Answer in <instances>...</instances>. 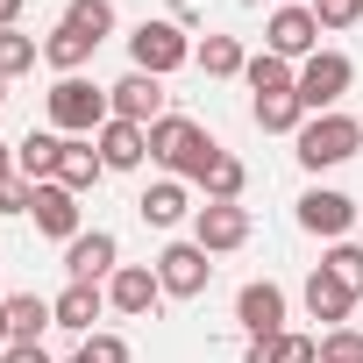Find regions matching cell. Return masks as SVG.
<instances>
[{"label":"cell","mask_w":363,"mask_h":363,"mask_svg":"<svg viewBox=\"0 0 363 363\" xmlns=\"http://www.w3.org/2000/svg\"><path fill=\"white\" fill-rule=\"evenodd\" d=\"M150 157L171 164V178H207L214 157H221V143H214L200 121H186V114H164V121L150 128Z\"/></svg>","instance_id":"cell-1"},{"label":"cell","mask_w":363,"mask_h":363,"mask_svg":"<svg viewBox=\"0 0 363 363\" xmlns=\"http://www.w3.org/2000/svg\"><path fill=\"white\" fill-rule=\"evenodd\" d=\"M356 150H363V121L356 114H313V121H299V164L306 171H335Z\"/></svg>","instance_id":"cell-2"},{"label":"cell","mask_w":363,"mask_h":363,"mask_svg":"<svg viewBox=\"0 0 363 363\" xmlns=\"http://www.w3.org/2000/svg\"><path fill=\"white\" fill-rule=\"evenodd\" d=\"M107 121H114V107L93 79H57L50 86V128L57 135H100Z\"/></svg>","instance_id":"cell-3"},{"label":"cell","mask_w":363,"mask_h":363,"mask_svg":"<svg viewBox=\"0 0 363 363\" xmlns=\"http://www.w3.org/2000/svg\"><path fill=\"white\" fill-rule=\"evenodd\" d=\"M128 57H135V72L171 79L178 65L193 57V43H186V29H178V22H135V29H128Z\"/></svg>","instance_id":"cell-4"},{"label":"cell","mask_w":363,"mask_h":363,"mask_svg":"<svg viewBox=\"0 0 363 363\" xmlns=\"http://www.w3.org/2000/svg\"><path fill=\"white\" fill-rule=\"evenodd\" d=\"M349 79H356V72H349L342 50H313V57L299 65V107H306V114H335V100L349 93Z\"/></svg>","instance_id":"cell-5"},{"label":"cell","mask_w":363,"mask_h":363,"mask_svg":"<svg viewBox=\"0 0 363 363\" xmlns=\"http://www.w3.org/2000/svg\"><path fill=\"white\" fill-rule=\"evenodd\" d=\"M193 242H200L207 257L242 250V242H250V207H242V200H207V207L193 214Z\"/></svg>","instance_id":"cell-6"},{"label":"cell","mask_w":363,"mask_h":363,"mask_svg":"<svg viewBox=\"0 0 363 363\" xmlns=\"http://www.w3.org/2000/svg\"><path fill=\"white\" fill-rule=\"evenodd\" d=\"M107 107H114V121L157 128V121H164V79H150V72H128V79H114V86H107Z\"/></svg>","instance_id":"cell-7"},{"label":"cell","mask_w":363,"mask_h":363,"mask_svg":"<svg viewBox=\"0 0 363 363\" xmlns=\"http://www.w3.org/2000/svg\"><path fill=\"white\" fill-rule=\"evenodd\" d=\"M207 278H214V264H207V250H200V242H171V250L157 257V285H164L171 299H200V292H207Z\"/></svg>","instance_id":"cell-8"},{"label":"cell","mask_w":363,"mask_h":363,"mask_svg":"<svg viewBox=\"0 0 363 363\" xmlns=\"http://www.w3.org/2000/svg\"><path fill=\"white\" fill-rule=\"evenodd\" d=\"M313 43H320V22H313V8H278L271 15V29H264V50L271 57H313Z\"/></svg>","instance_id":"cell-9"},{"label":"cell","mask_w":363,"mask_h":363,"mask_svg":"<svg viewBox=\"0 0 363 363\" xmlns=\"http://www.w3.org/2000/svg\"><path fill=\"white\" fill-rule=\"evenodd\" d=\"M121 242L107 235V228H93V235H79V242H65V271H72V285H100V278H114L121 264Z\"/></svg>","instance_id":"cell-10"},{"label":"cell","mask_w":363,"mask_h":363,"mask_svg":"<svg viewBox=\"0 0 363 363\" xmlns=\"http://www.w3.org/2000/svg\"><path fill=\"white\" fill-rule=\"evenodd\" d=\"M349 221H356V200H349V193H328V186H313V193L299 200V228H306V235H328V242H342V235H349Z\"/></svg>","instance_id":"cell-11"},{"label":"cell","mask_w":363,"mask_h":363,"mask_svg":"<svg viewBox=\"0 0 363 363\" xmlns=\"http://www.w3.org/2000/svg\"><path fill=\"white\" fill-rule=\"evenodd\" d=\"M157 299H164V285H157V271H150V264H121V271L107 278V306H114V313H128V320H143Z\"/></svg>","instance_id":"cell-12"},{"label":"cell","mask_w":363,"mask_h":363,"mask_svg":"<svg viewBox=\"0 0 363 363\" xmlns=\"http://www.w3.org/2000/svg\"><path fill=\"white\" fill-rule=\"evenodd\" d=\"M235 320L250 328V342L285 335V292H278V285H242V292H235Z\"/></svg>","instance_id":"cell-13"},{"label":"cell","mask_w":363,"mask_h":363,"mask_svg":"<svg viewBox=\"0 0 363 363\" xmlns=\"http://www.w3.org/2000/svg\"><path fill=\"white\" fill-rule=\"evenodd\" d=\"M36 228L43 235H57V242H79V193L72 186H57V178H50V186H36Z\"/></svg>","instance_id":"cell-14"},{"label":"cell","mask_w":363,"mask_h":363,"mask_svg":"<svg viewBox=\"0 0 363 363\" xmlns=\"http://www.w3.org/2000/svg\"><path fill=\"white\" fill-rule=\"evenodd\" d=\"M57 164H65V135L29 128V135L15 143V171H22V178H36V186H50V178H57Z\"/></svg>","instance_id":"cell-15"},{"label":"cell","mask_w":363,"mask_h":363,"mask_svg":"<svg viewBox=\"0 0 363 363\" xmlns=\"http://www.w3.org/2000/svg\"><path fill=\"white\" fill-rule=\"evenodd\" d=\"M135 214H143L150 228H178V221H186V214H200V207L186 200V178H157V186L135 200Z\"/></svg>","instance_id":"cell-16"},{"label":"cell","mask_w":363,"mask_h":363,"mask_svg":"<svg viewBox=\"0 0 363 363\" xmlns=\"http://www.w3.org/2000/svg\"><path fill=\"white\" fill-rule=\"evenodd\" d=\"M93 150H100V164H107V171H135V164L150 157V128H135V121H107Z\"/></svg>","instance_id":"cell-17"},{"label":"cell","mask_w":363,"mask_h":363,"mask_svg":"<svg viewBox=\"0 0 363 363\" xmlns=\"http://www.w3.org/2000/svg\"><path fill=\"white\" fill-rule=\"evenodd\" d=\"M93 50H100V43H93V36H79L72 22H57V29L43 36V65H57V79H79Z\"/></svg>","instance_id":"cell-18"},{"label":"cell","mask_w":363,"mask_h":363,"mask_svg":"<svg viewBox=\"0 0 363 363\" xmlns=\"http://www.w3.org/2000/svg\"><path fill=\"white\" fill-rule=\"evenodd\" d=\"M349 306H356V292H349V285H342V278H335V271L320 264V271L306 278V313H313V320H335V328H342V320H349Z\"/></svg>","instance_id":"cell-19"},{"label":"cell","mask_w":363,"mask_h":363,"mask_svg":"<svg viewBox=\"0 0 363 363\" xmlns=\"http://www.w3.org/2000/svg\"><path fill=\"white\" fill-rule=\"evenodd\" d=\"M100 150H93V135H65V164H57V186H72V193H93L100 186Z\"/></svg>","instance_id":"cell-20"},{"label":"cell","mask_w":363,"mask_h":363,"mask_svg":"<svg viewBox=\"0 0 363 363\" xmlns=\"http://www.w3.org/2000/svg\"><path fill=\"white\" fill-rule=\"evenodd\" d=\"M50 306H57V328H72V335H93V320H100L107 292H100V285H65Z\"/></svg>","instance_id":"cell-21"},{"label":"cell","mask_w":363,"mask_h":363,"mask_svg":"<svg viewBox=\"0 0 363 363\" xmlns=\"http://www.w3.org/2000/svg\"><path fill=\"white\" fill-rule=\"evenodd\" d=\"M257 128L264 135H299V121H306V107H299V93H257Z\"/></svg>","instance_id":"cell-22"},{"label":"cell","mask_w":363,"mask_h":363,"mask_svg":"<svg viewBox=\"0 0 363 363\" xmlns=\"http://www.w3.org/2000/svg\"><path fill=\"white\" fill-rule=\"evenodd\" d=\"M43 328H57V306L36 299V292H15V299H8V335H15V342H36Z\"/></svg>","instance_id":"cell-23"},{"label":"cell","mask_w":363,"mask_h":363,"mask_svg":"<svg viewBox=\"0 0 363 363\" xmlns=\"http://www.w3.org/2000/svg\"><path fill=\"white\" fill-rule=\"evenodd\" d=\"M242 79H250V93H299V72H292L285 57H271V50H257V57L242 65Z\"/></svg>","instance_id":"cell-24"},{"label":"cell","mask_w":363,"mask_h":363,"mask_svg":"<svg viewBox=\"0 0 363 363\" xmlns=\"http://www.w3.org/2000/svg\"><path fill=\"white\" fill-rule=\"evenodd\" d=\"M193 57H200V72H207V79H235V72H242V65H250V57H242V43H235V36H207V43H200V50H193Z\"/></svg>","instance_id":"cell-25"},{"label":"cell","mask_w":363,"mask_h":363,"mask_svg":"<svg viewBox=\"0 0 363 363\" xmlns=\"http://www.w3.org/2000/svg\"><path fill=\"white\" fill-rule=\"evenodd\" d=\"M36 57H43V43H36V36H22V29H0V79H22V72H36Z\"/></svg>","instance_id":"cell-26"},{"label":"cell","mask_w":363,"mask_h":363,"mask_svg":"<svg viewBox=\"0 0 363 363\" xmlns=\"http://www.w3.org/2000/svg\"><path fill=\"white\" fill-rule=\"evenodd\" d=\"M65 22H72L79 36L107 43V36H114V0H72V8H65Z\"/></svg>","instance_id":"cell-27"},{"label":"cell","mask_w":363,"mask_h":363,"mask_svg":"<svg viewBox=\"0 0 363 363\" xmlns=\"http://www.w3.org/2000/svg\"><path fill=\"white\" fill-rule=\"evenodd\" d=\"M200 186H207V200H242V186H250V171H242V157H214V171L200 178Z\"/></svg>","instance_id":"cell-28"},{"label":"cell","mask_w":363,"mask_h":363,"mask_svg":"<svg viewBox=\"0 0 363 363\" xmlns=\"http://www.w3.org/2000/svg\"><path fill=\"white\" fill-rule=\"evenodd\" d=\"M328 271H335V278L363 299V250H356V242H335V250H328Z\"/></svg>","instance_id":"cell-29"},{"label":"cell","mask_w":363,"mask_h":363,"mask_svg":"<svg viewBox=\"0 0 363 363\" xmlns=\"http://www.w3.org/2000/svg\"><path fill=\"white\" fill-rule=\"evenodd\" d=\"M72 363H128V342H121V335H86V342L72 349Z\"/></svg>","instance_id":"cell-30"},{"label":"cell","mask_w":363,"mask_h":363,"mask_svg":"<svg viewBox=\"0 0 363 363\" xmlns=\"http://www.w3.org/2000/svg\"><path fill=\"white\" fill-rule=\"evenodd\" d=\"M320 363H363V335H356V328H328Z\"/></svg>","instance_id":"cell-31"},{"label":"cell","mask_w":363,"mask_h":363,"mask_svg":"<svg viewBox=\"0 0 363 363\" xmlns=\"http://www.w3.org/2000/svg\"><path fill=\"white\" fill-rule=\"evenodd\" d=\"M29 207H36V178H22V171L0 178V214H29Z\"/></svg>","instance_id":"cell-32"},{"label":"cell","mask_w":363,"mask_h":363,"mask_svg":"<svg viewBox=\"0 0 363 363\" xmlns=\"http://www.w3.org/2000/svg\"><path fill=\"white\" fill-rule=\"evenodd\" d=\"M271 363H320V342L313 335H278L271 342Z\"/></svg>","instance_id":"cell-33"},{"label":"cell","mask_w":363,"mask_h":363,"mask_svg":"<svg viewBox=\"0 0 363 363\" xmlns=\"http://www.w3.org/2000/svg\"><path fill=\"white\" fill-rule=\"evenodd\" d=\"M313 22L320 29H349V22H363V0H313Z\"/></svg>","instance_id":"cell-34"},{"label":"cell","mask_w":363,"mask_h":363,"mask_svg":"<svg viewBox=\"0 0 363 363\" xmlns=\"http://www.w3.org/2000/svg\"><path fill=\"white\" fill-rule=\"evenodd\" d=\"M0 363H50L36 342H8V349H0Z\"/></svg>","instance_id":"cell-35"},{"label":"cell","mask_w":363,"mask_h":363,"mask_svg":"<svg viewBox=\"0 0 363 363\" xmlns=\"http://www.w3.org/2000/svg\"><path fill=\"white\" fill-rule=\"evenodd\" d=\"M22 22V0H0V29H15Z\"/></svg>","instance_id":"cell-36"},{"label":"cell","mask_w":363,"mask_h":363,"mask_svg":"<svg viewBox=\"0 0 363 363\" xmlns=\"http://www.w3.org/2000/svg\"><path fill=\"white\" fill-rule=\"evenodd\" d=\"M0 178H15V143H0Z\"/></svg>","instance_id":"cell-37"},{"label":"cell","mask_w":363,"mask_h":363,"mask_svg":"<svg viewBox=\"0 0 363 363\" xmlns=\"http://www.w3.org/2000/svg\"><path fill=\"white\" fill-rule=\"evenodd\" d=\"M8 342H15V335H8V306H0V349H8Z\"/></svg>","instance_id":"cell-38"},{"label":"cell","mask_w":363,"mask_h":363,"mask_svg":"<svg viewBox=\"0 0 363 363\" xmlns=\"http://www.w3.org/2000/svg\"><path fill=\"white\" fill-rule=\"evenodd\" d=\"M0 100H8V79H0Z\"/></svg>","instance_id":"cell-39"},{"label":"cell","mask_w":363,"mask_h":363,"mask_svg":"<svg viewBox=\"0 0 363 363\" xmlns=\"http://www.w3.org/2000/svg\"><path fill=\"white\" fill-rule=\"evenodd\" d=\"M285 8H299V0H285Z\"/></svg>","instance_id":"cell-40"}]
</instances>
